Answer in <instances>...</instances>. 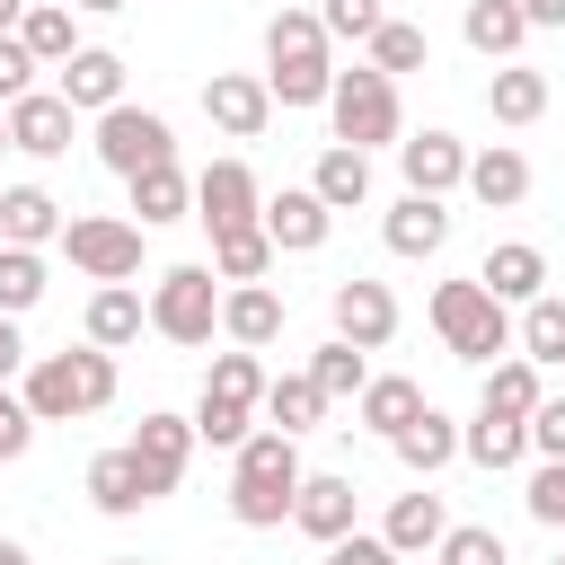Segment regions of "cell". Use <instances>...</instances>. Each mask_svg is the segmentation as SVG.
<instances>
[{
	"label": "cell",
	"mask_w": 565,
	"mask_h": 565,
	"mask_svg": "<svg viewBox=\"0 0 565 565\" xmlns=\"http://www.w3.org/2000/svg\"><path fill=\"white\" fill-rule=\"evenodd\" d=\"M291 494H300V441L291 433H247L230 450V521L238 530H282L291 521Z\"/></svg>",
	"instance_id": "1"
},
{
	"label": "cell",
	"mask_w": 565,
	"mask_h": 565,
	"mask_svg": "<svg viewBox=\"0 0 565 565\" xmlns=\"http://www.w3.org/2000/svg\"><path fill=\"white\" fill-rule=\"evenodd\" d=\"M26 415L35 424H79V415H106L115 406V353H97V344H79V353H44V362H26Z\"/></svg>",
	"instance_id": "2"
},
{
	"label": "cell",
	"mask_w": 565,
	"mask_h": 565,
	"mask_svg": "<svg viewBox=\"0 0 565 565\" xmlns=\"http://www.w3.org/2000/svg\"><path fill=\"white\" fill-rule=\"evenodd\" d=\"M265 88H274V106H327L335 62H327L318 9H274V26H265Z\"/></svg>",
	"instance_id": "3"
},
{
	"label": "cell",
	"mask_w": 565,
	"mask_h": 565,
	"mask_svg": "<svg viewBox=\"0 0 565 565\" xmlns=\"http://www.w3.org/2000/svg\"><path fill=\"white\" fill-rule=\"evenodd\" d=\"M433 335L450 344V362H494L512 353V309L468 274V282H433Z\"/></svg>",
	"instance_id": "4"
},
{
	"label": "cell",
	"mask_w": 565,
	"mask_h": 565,
	"mask_svg": "<svg viewBox=\"0 0 565 565\" xmlns=\"http://www.w3.org/2000/svg\"><path fill=\"white\" fill-rule=\"evenodd\" d=\"M327 124H335V141H353V150L397 141V132H406V115H397V79L371 71V62L335 71V88H327Z\"/></svg>",
	"instance_id": "5"
},
{
	"label": "cell",
	"mask_w": 565,
	"mask_h": 565,
	"mask_svg": "<svg viewBox=\"0 0 565 565\" xmlns=\"http://www.w3.org/2000/svg\"><path fill=\"white\" fill-rule=\"evenodd\" d=\"M212 327H221V274H212V265H168V274L150 282V335H168V344H212Z\"/></svg>",
	"instance_id": "6"
},
{
	"label": "cell",
	"mask_w": 565,
	"mask_h": 565,
	"mask_svg": "<svg viewBox=\"0 0 565 565\" xmlns=\"http://www.w3.org/2000/svg\"><path fill=\"white\" fill-rule=\"evenodd\" d=\"M53 247H62L88 282H132V274H141V221H115V212H71Z\"/></svg>",
	"instance_id": "7"
},
{
	"label": "cell",
	"mask_w": 565,
	"mask_h": 565,
	"mask_svg": "<svg viewBox=\"0 0 565 565\" xmlns=\"http://www.w3.org/2000/svg\"><path fill=\"white\" fill-rule=\"evenodd\" d=\"M97 159H106L115 177H141V168L177 159V132H168V115H150V106H132V97H115V106L97 115Z\"/></svg>",
	"instance_id": "8"
},
{
	"label": "cell",
	"mask_w": 565,
	"mask_h": 565,
	"mask_svg": "<svg viewBox=\"0 0 565 565\" xmlns=\"http://www.w3.org/2000/svg\"><path fill=\"white\" fill-rule=\"evenodd\" d=\"M327 318H335V335H344V344L380 353V344L397 335V291H388V282H371V274H353V282H335V291H327Z\"/></svg>",
	"instance_id": "9"
},
{
	"label": "cell",
	"mask_w": 565,
	"mask_h": 565,
	"mask_svg": "<svg viewBox=\"0 0 565 565\" xmlns=\"http://www.w3.org/2000/svg\"><path fill=\"white\" fill-rule=\"evenodd\" d=\"M256 221H265L274 256H318V247H327V230H335V212H327L309 185H282V194H265V203H256Z\"/></svg>",
	"instance_id": "10"
},
{
	"label": "cell",
	"mask_w": 565,
	"mask_h": 565,
	"mask_svg": "<svg viewBox=\"0 0 565 565\" xmlns=\"http://www.w3.org/2000/svg\"><path fill=\"white\" fill-rule=\"evenodd\" d=\"M203 115H212L230 141H256V132L274 124V88H265L256 71H212V79H203Z\"/></svg>",
	"instance_id": "11"
},
{
	"label": "cell",
	"mask_w": 565,
	"mask_h": 565,
	"mask_svg": "<svg viewBox=\"0 0 565 565\" xmlns=\"http://www.w3.org/2000/svg\"><path fill=\"white\" fill-rule=\"evenodd\" d=\"M71 132H79V115H71L62 88H26V97L9 106V150H26V159H62Z\"/></svg>",
	"instance_id": "12"
},
{
	"label": "cell",
	"mask_w": 565,
	"mask_h": 565,
	"mask_svg": "<svg viewBox=\"0 0 565 565\" xmlns=\"http://www.w3.org/2000/svg\"><path fill=\"white\" fill-rule=\"evenodd\" d=\"M397 168H406V194H450L468 177V141L424 124V132H397Z\"/></svg>",
	"instance_id": "13"
},
{
	"label": "cell",
	"mask_w": 565,
	"mask_h": 565,
	"mask_svg": "<svg viewBox=\"0 0 565 565\" xmlns=\"http://www.w3.org/2000/svg\"><path fill=\"white\" fill-rule=\"evenodd\" d=\"M256 168L247 159H212L203 177H194V221L203 230H238V221H256Z\"/></svg>",
	"instance_id": "14"
},
{
	"label": "cell",
	"mask_w": 565,
	"mask_h": 565,
	"mask_svg": "<svg viewBox=\"0 0 565 565\" xmlns=\"http://www.w3.org/2000/svg\"><path fill=\"white\" fill-rule=\"evenodd\" d=\"M88 503H97L106 521H132L141 503H159V486H150V468L132 459V441H124V450H97V459H88Z\"/></svg>",
	"instance_id": "15"
},
{
	"label": "cell",
	"mask_w": 565,
	"mask_h": 565,
	"mask_svg": "<svg viewBox=\"0 0 565 565\" xmlns=\"http://www.w3.org/2000/svg\"><path fill=\"white\" fill-rule=\"evenodd\" d=\"M353 512H362V486H353V477H335V468H327V477H309V468H300L291 521H300L318 547H327V539H344V530H353Z\"/></svg>",
	"instance_id": "16"
},
{
	"label": "cell",
	"mask_w": 565,
	"mask_h": 565,
	"mask_svg": "<svg viewBox=\"0 0 565 565\" xmlns=\"http://www.w3.org/2000/svg\"><path fill=\"white\" fill-rule=\"evenodd\" d=\"M53 88L71 97V115H106V106L124 97V53H106V44H79V53L53 71Z\"/></svg>",
	"instance_id": "17"
},
{
	"label": "cell",
	"mask_w": 565,
	"mask_h": 565,
	"mask_svg": "<svg viewBox=\"0 0 565 565\" xmlns=\"http://www.w3.org/2000/svg\"><path fill=\"white\" fill-rule=\"evenodd\" d=\"M380 238H388V256H441V247H450V212H441V194H397L388 221H380Z\"/></svg>",
	"instance_id": "18"
},
{
	"label": "cell",
	"mask_w": 565,
	"mask_h": 565,
	"mask_svg": "<svg viewBox=\"0 0 565 565\" xmlns=\"http://www.w3.org/2000/svg\"><path fill=\"white\" fill-rule=\"evenodd\" d=\"M221 335L247 344V353H265V344L282 335V291H274V282H230V291H221Z\"/></svg>",
	"instance_id": "19"
},
{
	"label": "cell",
	"mask_w": 565,
	"mask_h": 565,
	"mask_svg": "<svg viewBox=\"0 0 565 565\" xmlns=\"http://www.w3.org/2000/svg\"><path fill=\"white\" fill-rule=\"evenodd\" d=\"M132 459L150 468V486H159V494H177V477H185V459H194V415H141Z\"/></svg>",
	"instance_id": "20"
},
{
	"label": "cell",
	"mask_w": 565,
	"mask_h": 565,
	"mask_svg": "<svg viewBox=\"0 0 565 565\" xmlns=\"http://www.w3.org/2000/svg\"><path fill=\"white\" fill-rule=\"evenodd\" d=\"M486 212H512V203H530V159L512 150V141H494V150H468V177H459Z\"/></svg>",
	"instance_id": "21"
},
{
	"label": "cell",
	"mask_w": 565,
	"mask_h": 565,
	"mask_svg": "<svg viewBox=\"0 0 565 565\" xmlns=\"http://www.w3.org/2000/svg\"><path fill=\"white\" fill-rule=\"evenodd\" d=\"M309 194H318L327 212H353V203H371V150H353V141H327V150H318V168H309Z\"/></svg>",
	"instance_id": "22"
},
{
	"label": "cell",
	"mask_w": 565,
	"mask_h": 565,
	"mask_svg": "<svg viewBox=\"0 0 565 565\" xmlns=\"http://www.w3.org/2000/svg\"><path fill=\"white\" fill-rule=\"evenodd\" d=\"M124 185H132V212H141V230L194 221V177H185L177 159H159V168H141V177H124Z\"/></svg>",
	"instance_id": "23"
},
{
	"label": "cell",
	"mask_w": 565,
	"mask_h": 565,
	"mask_svg": "<svg viewBox=\"0 0 565 565\" xmlns=\"http://www.w3.org/2000/svg\"><path fill=\"white\" fill-rule=\"evenodd\" d=\"M477 282L512 309V300H539L547 291V256L530 247V238H503V247H486V265H477Z\"/></svg>",
	"instance_id": "24"
},
{
	"label": "cell",
	"mask_w": 565,
	"mask_h": 565,
	"mask_svg": "<svg viewBox=\"0 0 565 565\" xmlns=\"http://www.w3.org/2000/svg\"><path fill=\"white\" fill-rule=\"evenodd\" d=\"M141 327H150V300H141L132 282H97V291H88V344H97V353H124Z\"/></svg>",
	"instance_id": "25"
},
{
	"label": "cell",
	"mask_w": 565,
	"mask_h": 565,
	"mask_svg": "<svg viewBox=\"0 0 565 565\" xmlns=\"http://www.w3.org/2000/svg\"><path fill=\"white\" fill-rule=\"evenodd\" d=\"M18 44H26L44 71H62V62L79 53V9H71V0H26V18H18Z\"/></svg>",
	"instance_id": "26"
},
{
	"label": "cell",
	"mask_w": 565,
	"mask_h": 565,
	"mask_svg": "<svg viewBox=\"0 0 565 565\" xmlns=\"http://www.w3.org/2000/svg\"><path fill=\"white\" fill-rule=\"evenodd\" d=\"M459 450H468L486 477H503V468H521V459H530V424H521V415H494V406H477V424L459 433Z\"/></svg>",
	"instance_id": "27"
},
{
	"label": "cell",
	"mask_w": 565,
	"mask_h": 565,
	"mask_svg": "<svg viewBox=\"0 0 565 565\" xmlns=\"http://www.w3.org/2000/svg\"><path fill=\"white\" fill-rule=\"evenodd\" d=\"M459 35H468V53H486V62H512V53L530 44V18H521V0H468Z\"/></svg>",
	"instance_id": "28"
},
{
	"label": "cell",
	"mask_w": 565,
	"mask_h": 565,
	"mask_svg": "<svg viewBox=\"0 0 565 565\" xmlns=\"http://www.w3.org/2000/svg\"><path fill=\"white\" fill-rule=\"evenodd\" d=\"M0 238L9 247H53L62 238V203L44 185H0Z\"/></svg>",
	"instance_id": "29"
},
{
	"label": "cell",
	"mask_w": 565,
	"mask_h": 565,
	"mask_svg": "<svg viewBox=\"0 0 565 565\" xmlns=\"http://www.w3.org/2000/svg\"><path fill=\"white\" fill-rule=\"evenodd\" d=\"M388 450H397L415 477H433V468H450V459H459V424H450L441 406H424L415 424H397V433H388Z\"/></svg>",
	"instance_id": "30"
},
{
	"label": "cell",
	"mask_w": 565,
	"mask_h": 565,
	"mask_svg": "<svg viewBox=\"0 0 565 565\" xmlns=\"http://www.w3.org/2000/svg\"><path fill=\"white\" fill-rule=\"evenodd\" d=\"M441 530H450L441 494H397V503H388V521H380V539H388L397 556H433V547H441Z\"/></svg>",
	"instance_id": "31"
},
{
	"label": "cell",
	"mask_w": 565,
	"mask_h": 565,
	"mask_svg": "<svg viewBox=\"0 0 565 565\" xmlns=\"http://www.w3.org/2000/svg\"><path fill=\"white\" fill-rule=\"evenodd\" d=\"M486 106H494V124H539V115H547V71H530V62H494Z\"/></svg>",
	"instance_id": "32"
},
{
	"label": "cell",
	"mask_w": 565,
	"mask_h": 565,
	"mask_svg": "<svg viewBox=\"0 0 565 565\" xmlns=\"http://www.w3.org/2000/svg\"><path fill=\"white\" fill-rule=\"evenodd\" d=\"M212 274H221V282H265V274H274V238H265V221L212 230Z\"/></svg>",
	"instance_id": "33"
},
{
	"label": "cell",
	"mask_w": 565,
	"mask_h": 565,
	"mask_svg": "<svg viewBox=\"0 0 565 565\" xmlns=\"http://www.w3.org/2000/svg\"><path fill=\"white\" fill-rule=\"evenodd\" d=\"M256 415H265L274 433H291V441H300V433H309V424L327 415V397H318V380H309V371H282V380H265Z\"/></svg>",
	"instance_id": "34"
},
{
	"label": "cell",
	"mask_w": 565,
	"mask_h": 565,
	"mask_svg": "<svg viewBox=\"0 0 565 565\" xmlns=\"http://www.w3.org/2000/svg\"><path fill=\"white\" fill-rule=\"evenodd\" d=\"M539 397H547V388H539V362H530V353H494V362H486V397H477V406H494V415H521V424H530V406H539Z\"/></svg>",
	"instance_id": "35"
},
{
	"label": "cell",
	"mask_w": 565,
	"mask_h": 565,
	"mask_svg": "<svg viewBox=\"0 0 565 565\" xmlns=\"http://www.w3.org/2000/svg\"><path fill=\"white\" fill-rule=\"evenodd\" d=\"M512 344H521L539 371H565V300H556V291L521 300V327H512Z\"/></svg>",
	"instance_id": "36"
},
{
	"label": "cell",
	"mask_w": 565,
	"mask_h": 565,
	"mask_svg": "<svg viewBox=\"0 0 565 565\" xmlns=\"http://www.w3.org/2000/svg\"><path fill=\"white\" fill-rule=\"evenodd\" d=\"M362 53H371V71H388V79H406V71H424V62H433V35H424L415 18H380Z\"/></svg>",
	"instance_id": "37"
},
{
	"label": "cell",
	"mask_w": 565,
	"mask_h": 565,
	"mask_svg": "<svg viewBox=\"0 0 565 565\" xmlns=\"http://www.w3.org/2000/svg\"><path fill=\"white\" fill-rule=\"evenodd\" d=\"M433 397L415 388V380H397V371H380V380H362V424L371 433H397V424H415Z\"/></svg>",
	"instance_id": "38"
},
{
	"label": "cell",
	"mask_w": 565,
	"mask_h": 565,
	"mask_svg": "<svg viewBox=\"0 0 565 565\" xmlns=\"http://www.w3.org/2000/svg\"><path fill=\"white\" fill-rule=\"evenodd\" d=\"M309 380H318V397L335 406V397H362V380H371V362H362V344H344V335H327V344L309 353Z\"/></svg>",
	"instance_id": "39"
},
{
	"label": "cell",
	"mask_w": 565,
	"mask_h": 565,
	"mask_svg": "<svg viewBox=\"0 0 565 565\" xmlns=\"http://www.w3.org/2000/svg\"><path fill=\"white\" fill-rule=\"evenodd\" d=\"M35 300H44V247H9V238H0V309L26 318Z\"/></svg>",
	"instance_id": "40"
},
{
	"label": "cell",
	"mask_w": 565,
	"mask_h": 565,
	"mask_svg": "<svg viewBox=\"0 0 565 565\" xmlns=\"http://www.w3.org/2000/svg\"><path fill=\"white\" fill-rule=\"evenodd\" d=\"M247 433H256V406H238V397H212V388L194 397V441H212V450H238Z\"/></svg>",
	"instance_id": "41"
},
{
	"label": "cell",
	"mask_w": 565,
	"mask_h": 565,
	"mask_svg": "<svg viewBox=\"0 0 565 565\" xmlns=\"http://www.w3.org/2000/svg\"><path fill=\"white\" fill-rule=\"evenodd\" d=\"M203 388H212V397H238V406H256V397H265V362H256L247 344H230V353H212Z\"/></svg>",
	"instance_id": "42"
},
{
	"label": "cell",
	"mask_w": 565,
	"mask_h": 565,
	"mask_svg": "<svg viewBox=\"0 0 565 565\" xmlns=\"http://www.w3.org/2000/svg\"><path fill=\"white\" fill-rule=\"evenodd\" d=\"M433 565H512V556H503V539H494L486 521H459V530H441Z\"/></svg>",
	"instance_id": "43"
},
{
	"label": "cell",
	"mask_w": 565,
	"mask_h": 565,
	"mask_svg": "<svg viewBox=\"0 0 565 565\" xmlns=\"http://www.w3.org/2000/svg\"><path fill=\"white\" fill-rule=\"evenodd\" d=\"M388 9L380 0H318V26H327V44H371V26H380Z\"/></svg>",
	"instance_id": "44"
},
{
	"label": "cell",
	"mask_w": 565,
	"mask_h": 565,
	"mask_svg": "<svg viewBox=\"0 0 565 565\" xmlns=\"http://www.w3.org/2000/svg\"><path fill=\"white\" fill-rule=\"evenodd\" d=\"M530 521H539V530H565V459H539V477H530Z\"/></svg>",
	"instance_id": "45"
},
{
	"label": "cell",
	"mask_w": 565,
	"mask_h": 565,
	"mask_svg": "<svg viewBox=\"0 0 565 565\" xmlns=\"http://www.w3.org/2000/svg\"><path fill=\"white\" fill-rule=\"evenodd\" d=\"M35 71H44V62H35L18 35H0V106H18V97L35 88Z\"/></svg>",
	"instance_id": "46"
},
{
	"label": "cell",
	"mask_w": 565,
	"mask_h": 565,
	"mask_svg": "<svg viewBox=\"0 0 565 565\" xmlns=\"http://www.w3.org/2000/svg\"><path fill=\"white\" fill-rule=\"evenodd\" d=\"M327 565H406L388 539H371V530H344V539H327Z\"/></svg>",
	"instance_id": "47"
},
{
	"label": "cell",
	"mask_w": 565,
	"mask_h": 565,
	"mask_svg": "<svg viewBox=\"0 0 565 565\" xmlns=\"http://www.w3.org/2000/svg\"><path fill=\"white\" fill-rule=\"evenodd\" d=\"M530 450L539 459H565V397H539L530 406Z\"/></svg>",
	"instance_id": "48"
},
{
	"label": "cell",
	"mask_w": 565,
	"mask_h": 565,
	"mask_svg": "<svg viewBox=\"0 0 565 565\" xmlns=\"http://www.w3.org/2000/svg\"><path fill=\"white\" fill-rule=\"evenodd\" d=\"M26 441H35V415H26V397L0 388V459H26Z\"/></svg>",
	"instance_id": "49"
},
{
	"label": "cell",
	"mask_w": 565,
	"mask_h": 565,
	"mask_svg": "<svg viewBox=\"0 0 565 565\" xmlns=\"http://www.w3.org/2000/svg\"><path fill=\"white\" fill-rule=\"evenodd\" d=\"M18 371H26V335H18V318L0 309V388H9Z\"/></svg>",
	"instance_id": "50"
},
{
	"label": "cell",
	"mask_w": 565,
	"mask_h": 565,
	"mask_svg": "<svg viewBox=\"0 0 565 565\" xmlns=\"http://www.w3.org/2000/svg\"><path fill=\"white\" fill-rule=\"evenodd\" d=\"M521 18L530 26H565V0H521Z\"/></svg>",
	"instance_id": "51"
},
{
	"label": "cell",
	"mask_w": 565,
	"mask_h": 565,
	"mask_svg": "<svg viewBox=\"0 0 565 565\" xmlns=\"http://www.w3.org/2000/svg\"><path fill=\"white\" fill-rule=\"evenodd\" d=\"M18 18H26V0H0V35H18Z\"/></svg>",
	"instance_id": "52"
},
{
	"label": "cell",
	"mask_w": 565,
	"mask_h": 565,
	"mask_svg": "<svg viewBox=\"0 0 565 565\" xmlns=\"http://www.w3.org/2000/svg\"><path fill=\"white\" fill-rule=\"evenodd\" d=\"M71 9H88V18H115V9H124V0H71Z\"/></svg>",
	"instance_id": "53"
},
{
	"label": "cell",
	"mask_w": 565,
	"mask_h": 565,
	"mask_svg": "<svg viewBox=\"0 0 565 565\" xmlns=\"http://www.w3.org/2000/svg\"><path fill=\"white\" fill-rule=\"evenodd\" d=\"M0 565H35V556H26V547H18V539H0Z\"/></svg>",
	"instance_id": "54"
},
{
	"label": "cell",
	"mask_w": 565,
	"mask_h": 565,
	"mask_svg": "<svg viewBox=\"0 0 565 565\" xmlns=\"http://www.w3.org/2000/svg\"><path fill=\"white\" fill-rule=\"evenodd\" d=\"M0 150H9V106H0Z\"/></svg>",
	"instance_id": "55"
},
{
	"label": "cell",
	"mask_w": 565,
	"mask_h": 565,
	"mask_svg": "<svg viewBox=\"0 0 565 565\" xmlns=\"http://www.w3.org/2000/svg\"><path fill=\"white\" fill-rule=\"evenodd\" d=\"M106 565H141V556H106Z\"/></svg>",
	"instance_id": "56"
},
{
	"label": "cell",
	"mask_w": 565,
	"mask_h": 565,
	"mask_svg": "<svg viewBox=\"0 0 565 565\" xmlns=\"http://www.w3.org/2000/svg\"><path fill=\"white\" fill-rule=\"evenodd\" d=\"M556 565H565V556H556Z\"/></svg>",
	"instance_id": "57"
}]
</instances>
